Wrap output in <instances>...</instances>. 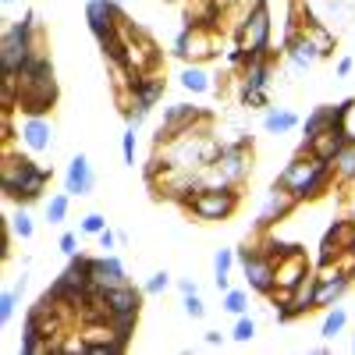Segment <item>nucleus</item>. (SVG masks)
Listing matches in <instances>:
<instances>
[{"mask_svg":"<svg viewBox=\"0 0 355 355\" xmlns=\"http://www.w3.org/2000/svg\"><path fill=\"white\" fill-rule=\"evenodd\" d=\"M284 57H288V68L291 75H302L309 71L316 61H320V50L306 40V33H299V28H291L288 40H284Z\"/></svg>","mask_w":355,"mask_h":355,"instance_id":"obj_15","label":"nucleus"},{"mask_svg":"<svg viewBox=\"0 0 355 355\" xmlns=\"http://www.w3.org/2000/svg\"><path fill=\"white\" fill-rule=\"evenodd\" d=\"M89 277H93L96 288H114V284L128 281V270H125V263L117 259L114 252H103V256L89 259Z\"/></svg>","mask_w":355,"mask_h":355,"instance_id":"obj_18","label":"nucleus"},{"mask_svg":"<svg viewBox=\"0 0 355 355\" xmlns=\"http://www.w3.org/2000/svg\"><path fill=\"white\" fill-rule=\"evenodd\" d=\"M18 150L33 153V157H43L53 150V121L46 114H21L18 121Z\"/></svg>","mask_w":355,"mask_h":355,"instance_id":"obj_11","label":"nucleus"},{"mask_svg":"<svg viewBox=\"0 0 355 355\" xmlns=\"http://www.w3.org/2000/svg\"><path fill=\"white\" fill-rule=\"evenodd\" d=\"M93 189H96L93 164H89L85 153H75L68 160V171H64V192H71V196H93Z\"/></svg>","mask_w":355,"mask_h":355,"instance_id":"obj_16","label":"nucleus"},{"mask_svg":"<svg viewBox=\"0 0 355 355\" xmlns=\"http://www.w3.org/2000/svg\"><path fill=\"white\" fill-rule=\"evenodd\" d=\"M202 341L210 345V348H220V345H224V334H220V331H206V334H202Z\"/></svg>","mask_w":355,"mask_h":355,"instance_id":"obj_43","label":"nucleus"},{"mask_svg":"<svg viewBox=\"0 0 355 355\" xmlns=\"http://www.w3.org/2000/svg\"><path fill=\"white\" fill-rule=\"evenodd\" d=\"M352 252H355V239H352Z\"/></svg>","mask_w":355,"mask_h":355,"instance_id":"obj_49","label":"nucleus"},{"mask_svg":"<svg viewBox=\"0 0 355 355\" xmlns=\"http://www.w3.org/2000/svg\"><path fill=\"white\" fill-rule=\"evenodd\" d=\"M85 21H89V33H93L96 40H103L107 33L121 28L125 8L114 4V0H89V4H85Z\"/></svg>","mask_w":355,"mask_h":355,"instance_id":"obj_13","label":"nucleus"},{"mask_svg":"<svg viewBox=\"0 0 355 355\" xmlns=\"http://www.w3.org/2000/svg\"><path fill=\"white\" fill-rule=\"evenodd\" d=\"M352 239H355V220H334L320 242V263H338V256L352 249Z\"/></svg>","mask_w":355,"mask_h":355,"instance_id":"obj_17","label":"nucleus"},{"mask_svg":"<svg viewBox=\"0 0 355 355\" xmlns=\"http://www.w3.org/2000/svg\"><path fill=\"white\" fill-rule=\"evenodd\" d=\"M171 284H174V281H171V274H167V270H157L150 281L142 284V291H146V295H164Z\"/></svg>","mask_w":355,"mask_h":355,"instance_id":"obj_36","label":"nucleus"},{"mask_svg":"<svg viewBox=\"0 0 355 355\" xmlns=\"http://www.w3.org/2000/svg\"><path fill=\"white\" fill-rule=\"evenodd\" d=\"M220 309H224V313H231V316H245V313H249V295H245L242 288H227V291H224Z\"/></svg>","mask_w":355,"mask_h":355,"instance_id":"obj_31","label":"nucleus"},{"mask_svg":"<svg viewBox=\"0 0 355 355\" xmlns=\"http://www.w3.org/2000/svg\"><path fill=\"white\" fill-rule=\"evenodd\" d=\"M234 252H239V263H242V274L249 281V291L270 295L274 291V266H277V259L266 249H256V245H242Z\"/></svg>","mask_w":355,"mask_h":355,"instance_id":"obj_10","label":"nucleus"},{"mask_svg":"<svg viewBox=\"0 0 355 355\" xmlns=\"http://www.w3.org/2000/svg\"><path fill=\"white\" fill-rule=\"evenodd\" d=\"M234 263H239V252L234 249H217L214 252V284H217V291L231 288V266Z\"/></svg>","mask_w":355,"mask_h":355,"instance_id":"obj_26","label":"nucleus"},{"mask_svg":"<svg viewBox=\"0 0 355 355\" xmlns=\"http://www.w3.org/2000/svg\"><path fill=\"white\" fill-rule=\"evenodd\" d=\"M178 82H182V89H185V93H192V96H206V93H214V89H217L210 68L199 64V61H189L182 68V75H178Z\"/></svg>","mask_w":355,"mask_h":355,"instance_id":"obj_22","label":"nucleus"},{"mask_svg":"<svg viewBox=\"0 0 355 355\" xmlns=\"http://www.w3.org/2000/svg\"><path fill=\"white\" fill-rule=\"evenodd\" d=\"M331 167H334V185H341V189L355 185V139L341 146V153L331 160Z\"/></svg>","mask_w":355,"mask_h":355,"instance_id":"obj_25","label":"nucleus"},{"mask_svg":"<svg viewBox=\"0 0 355 355\" xmlns=\"http://www.w3.org/2000/svg\"><path fill=\"white\" fill-rule=\"evenodd\" d=\"M85 4H89V0H85Z\"/></svg>","mask_w":355,"mask_h":355,"instance_id":"obj_50","label":"nucleus"},{"mask_svg":"<svg viewBox=\"0 0 355 355\" xmlns=\"http://www.w3.org/2000/svg\"><path fill=\"white\" fill-rule=\"evenodd\" d=\"M270 8L266 0H252L249 11H242L239 18V28H234V43H239L249 57H263V53H274L270 50Z\"/></svg>","mask_w":355,"mask_h":355,"instance_id":"obj_6","label":"nucleus"},{"mask_svg":"<svg viewBox=\"0 0 355 355\" xmlns=\"http://www.w3.org/2000/svg\"><path fill=\"white\" fill-rule=\"evenodd\" d=\"M96 242H100V249H103V252H114V245L121 242V234H117V231H110V227H103V231L96 234Z\"/></svg>","mask_w":355,"mask_h":355,"instance_id":"obj_40","label":"nucleus"},{"mask_svg":"<svg viewBox=\"0 0 355 355\" xmlns=\"http://www.w3.org/2000/svg\"><path fill=\"white\" fill-rule=\"evenodd\" d=\"M206 125H210V117H206L199 107H192V103H171L164 110V125L157 128V146H167V142L182 139L189 132H206Z\"/></svg>","mask_w":355,"mask_h":355,"instance_id":"obj_9","label":"nucleus"},{"mask_svg":"<svg viewBox=\"0 0 355 355\" xmlns=\"http://www.w3.org/2000/svg\"><path fill=\"white\" fill-rule=\"evenodd\" d=\"M277 185L288 189L299 202H313V199L327 196L334 189V167H331V160H320L313 153H299L284 164V171L277 174Z\"/></svg>","mask_w":355,"mask_h":355,"instance_id":"obj_3","label":"nucleus"},{"mask_svg":"<svg viewBox=\"0 0 355 355\" xmlns=\"http://www.w3.org/2000/svg\"><path fill=\"white\" fill-rule=\"evenodd\" d=\"M256 327H259V323L245 313V316H234V331H231V338L234 341H239V345H249L252 338H256Z\"/></svg>","mask_w":355,"mask_h":355,"instance_id":"obj_33","label":"nucleus"},{"mask_svg":"<svg viewBox=\"0 0 355 355\" xmlns=\"http://www.w3.org/2000/svg\"><path fill=\"white\" fill-rule=\"evenodd\" d=\"M182 306H185V313H189L192 320H202V316H206V302H202V295H199V291L182 295Z\"/></svg>","mask_w":355,"mask_h":355,"instance_id":"obj_37","label":"nucleus"},{"mask_svg":"<svg viewBox=\"0 0 355 355\" xmlns=\"http://www.w3.org/2000/svg\"><path fill=\"white\" fill-rule=\"evenodd\" d=\"M270 82H274V53L249 57V61L242 64V85L245 89H263V93H270Z\"/></svg>","mask_w":355,"mask_h":355,"instance_id":"obj_19","label":"nucleus"},{"mask_svg":"<svg viewBox=\"0 0 355 355\" xmlns=\"http://www.w3.org/2000/svg\"><path fill=\"white\" fill-rule=\"evenodd\" d=\"M352 352H355V338H352Z\"/></svg>","mask_w":355,"mask_h":355,"instance_id":"obj_48","label":"nucleus"},{"mask_svg":"<svg viewBox=\"0 0 355 355\" xmlns=\"http://www.w3.org/2000/svg\"><path fill=\"white\" fill-rule=\"evenodd\" d=\"M345 142H352L348 128H345V132H320V135H313L309 142L299 146V153H313V157H320V160H334V157L341 153Z\"/></svg>","mask_w":355,"mask_h":355,"instance_id":"obj_20","label":"nucleus"},{"mask_svg":"<svg viewBox=\"0 0 355 355\" xmlns=\"http://www.w3.org/2000/svg\"><path fill=\"white\" fill-rule=\"evenodd\" d=\"M242 202L239 185H217V189H199L192 199H185V210H192L196 220H227L234 217Z\"/></svg>","mask_w":355,"mask_h":355,"instance_id":"obj_8","label":"nucleus"},{"mask_svg":"<svg viewBox=\"0 0 355 355\" xmlns=\"http://www.w3.org/2000/svg\"><path fill=\"white\" fill-rule=\"evenodd\" d=\"M114 4H121V8H128V0H114Z\"/></svg>","mask_w":355,"mask_h":355,"instance_id":"obj_47","label":"nucleus"},{"mask_svg":"<svg viewBox=\"0 0 355 355\" xmlns=\"http://www.w3.org/2000/svg\"><path fill=\"white\" fill-rule=\"evenodd\" d=\"M0 4H4V8H11V4H18V0H0Z\"/></svg>","mask_w":355,"mask_h":355,"instance_id":"obj_46","label":"nucleus"},{"mask_svg":"<svg viewBox=\"0 0 355 355\" xmlns=\"http://www.w3.org/2000/svg\"><path fill=\"white\" fill-rule=\"evenodd\" d=\"M103 295H107V306H110V313H139V306H142V295H146V291H139V288H132V284L125 281V284L103 288Z\"/></svg>","mask_w":355,"mask_h":355,"instance_id":"obj_23","label":"nucleus"},{"mask_svg":"<svg viewBox=\"0 0 355 355\" xmlns=\"http://www.w3.org/2000/svg\"><path fill=\"white\" fill-rule=\"evenodd\" d=\"M135 323H139V313H110V327L117 331V338H121V341L132 338Z\"/></svg>","mask_w":355,"mask_h":355,"instance_id":"obj_32","label":"nucleus"},{"mask_svg":"<svg viewBox=\"0 0 355 355\" xmlns=\"http://www.w3.org/2000/svg\"><path fill=\"white\" fill-rule=\"evenodd\" d=\"M53 171L43 167L40 160H33V153L21 157V150L15 153L11 142H4V157H0V189H4V196L18 206H28L36 202L46 185H50Z\"/></svg>","mask_w":355,"mask_h":355,"instance_id":"obj_1","label":"nucleus"},{"mask_svg":"<svg viewBox=\"0 0 355 355\" xmlns=\"http://www.w3.org/2000/svg\"><path fill=\"white\" fill-rule=\"evenodd\" d=\"M178 291H182V295H192V291H199V284H196L192 277H182V281H178Z\"/></svg>","mask_w":355,"mask_h":355,"instance_id":"obj_44","label":"nucleus"},{"mask_svg":"<svg viewBox=\"0 0 355 355\" xmlns=\"http://www.w3.org/2000/svg\"><path fill=\"white\" fill-rule=\"evenodd\" d=\"M8 231L15 234V239H21V242L33 239V234H36V220H33V214H28V206H18V210L11 214Z\"/></svg>","mask_w":355,"mask_h":355,"instance_id":"obj_27","label":"nucleus"},{"mask_svg":"<svg viewBox=\"0 0 355 355\" xmlns=\"http://www.w3.org/2000/svg\"><path fill=\"white\" fill-rule=\"evenodd\" d=\"M352 68H355V57H341V61H338V78H348Z\"/></svg>","mask_w":355,"mask_h":355,"instance_id":"obj_42","label":"nucleus"},{"mask_svg":"<svg viewBox=\"0 0 355 355\" xmlns=\"http://www.w3.org/2000/svg\"><path fill=\"white\" fill-rule=\"evenodd\" d=\"M299 125H302L299 114L288 110V107H266L263 110V132L266 135H288V132H295Z\"/></svg>","mask_w":355,"mask_h":355,"instance_id":"obj_24","label":"nucleus"},{"mask_svg":"<svg viewBox=\"0 0 355 355\" xmlns=\"http://www.w3.org/2000/svg\"><path fill=\"white\" fill-rule=\"evenodd\" d=\"M57 249H61L68 259H71V256H78V234H75V231H64L61 239H57Z\"/></svg>","mask_w":355,"mask_h":355,"instance_id":"obj_39","label":"nucleus"},{"mask_svg":"<svg viewBox=\"0 0 355 355\" xmlns=\"http://www.w3.org/2000/svg\"><path fill=\"white\" fill-rule=\"evenodd\" d=\"M103 227H107V217H103L100 210H89V214L78 220V231H82V234H93V239H96Z\"/></svg>","mask_w":355,"mask_h":355,"instance_id":"obj_35","label":"nucleus"},{"mask_svg":"<svg viewBox=\"0 0 355 355\" xmlns=\"http://www.w3.org/2000/svg\"><path fill=\"white\" fill-rule=\"evenodd\" d=\"M57 103V78L46 50L36 53L18 75V110L21 114H46Z\"/></svg>","mask_w":355,"mask_h":355,"instance_id":"obj_4","label":"nucleus"},{"mask_svg":"<svg viewBox=\"0 0 355 355\" xmlns=\"http://www.w3.org/2000/svg\"><path fill=\"white\" fill-rule=\"evenodd\" d=\"M309 274H313V263L306 259V252H302V245H299V249H291L288 256L277 259V266H274V288L295 291Z\"/></svg>","mask_w":355,"mask_h":355,"instance_id":"obj_12","label":"nucleus"},{"mask_svg":"<svg viewBox=\"0 0 355 355\" xmlns=\"http://www.w3.org/2000/svg\"><path fill=\"white\" fill-rule=\"evenodd\" d=\"M299 18H302V21H299V33H306V40L320 50V57H331V53H334V46H338V36H334L323 21H316L309 11H302Z\"/></svg>","mask_w":355,"mask_h":355,"instance_id":"obj_21","label":"nucleus"},{"mask_svg":"<svg viewBox=\"0 0 355 355\" xmlns=\"http://www.w3.org/2000/svg\"><path fill=\"white\" fill-rule=\"evenodd\" d=\"M121 157H125V164L135 167V128H125V135H121Z\"/></svg>","mask_w":355,"mask_h":355,"instance_id":"obj_38","label":"nucleus"},{"mask_svg":"<svg viewBox=\"0 0 355 355\" xmlns=\"http://www.w3.org/2000/svg\"><path fill=\"white\" fill-rule=\"evenodd\" d=\"M299 206V199H295L288 189H281V185H274L270 192H266V199H263V206H259V217H256V227H274V224H281L284 217H291V210Z\"/></svg>","mask_w":355,"mask_h":355,"instance_id":"obj_14","label":"nucleus"},{"mask_svg":"<svg viewBox=\"0 0 355 355\" xmlns=\"http://www.w3.org/2000/svg\"><path fill=\"white\" fill-rule=\"evenodd\" d=\"M21 291H25V274H21V281H18L15 288H4V295H0V323H11V320H15Z\"/></svg>","mask_w":355,"mask_h":355,"instance_id":"obj_30","label":"nucleus"},{"mask_svg":"<svg viewBox=\"0 0 355 355\" xmlns=\"http://www.w3.org/2000/svg\"><path fill=\"white\" fill-rule=\"evenodd\" d=\"M174 57L178 61H189V28H182V33L174 36Z\"/></svg>","mask_w":355,"mask_h":355,"instance_id":"obj_41","label":"nucleus"},{"mask_svg":"<svg viewBox=\"0 0 355 355\" xmlns=\"http://www.w3.org/2000/svg\"><path fill=\"white\" fill-rule=\"evenodd\" d=\"M345 327H348V313H345L341 306H331L327 316H323V323H320V338H323V341H334Z\"/></svg>","mask_w":355,"mask_h":355,"instance_id":"obj_28","label":"nucleus"},{"mask_svg":"<svg viewBox=\"0 0 355 355\" xmlns=\"http://www.w3.org/2000/svg\"><path fill=\"white\" fill-rule=\"evenodd\" d=\"M249 171H252V150H249L245 139H239V142L220 146L217 160L210 167H202L199 178H202L206 189H217V185H242L249 178Z\"/></svg>","mask_w":355,"mask_h":355,"instance_id":"obj_5","label":"nucleus"},{"mask_svg":"<svg viewBox=\"0 0 355 355\" xmlns=\"http://www.w3.org/2000/svg\"><path fill=\"white\" fill-rule=\"evenodd\" d=\"M242 107H249V110H266V107H270V93H263V89H245V85H242Z\"/></svg>","mask_w":355,"mask_h":355,"instance_id":"obj_34","label":"nucleus"},{"mask_svg":"<svg viewBox=\"0 0 355 355\" xmlns=\"http://www.w3.org/2000/svg\"><path fill=\"white\" fill-rule=\"evenodd\" d=\"M242 4V0H217V8H220V15L224 11H234V8H239Z\"/></svg>","mask_w":355,"mask_h":355,"instance_id":"obj_45","label":"nucleus"},{"mask_svg":"<svg viewBox=\"0 0 355 355\" xmlns=\"http://www.w3.org/2000/svg\"><path fill=\"white\" fill-rule=\"evenodd\" d=\"M164 89H167V82L157 71H146V75H135L132 78L128 96H121L125 100V121H128V128H142L146 125L150 110L164 100Z\"/></svg>","mask_w":355,"mask_h":355,"instance_id":"obj_7","label":"nucleus"},{"mask_svg":"<svg viewBox=\"0 0 355 355\" xmlns=\"http://www.w3.org/2000/svg\"><path fill=\"white\" fill-rule=\"evenodd\" d=\"M36 53H43V25L36 11H25L18 21L4 25V36H0V71L21 75V68Z\"/></svg>","mask_w":355,"mask_h":355,"instance_id":"obj_2","label":"nucleus"},{"mask_svg":"<svg viewBox=\"0 0 355 355\" xmlns=\"http://www.w3.org/2000/svg\"><path fill=\"white\" fill-rule=\"evenodd\" d=\"M71 192H53L50 199H46V220L57 227V224H64L68 220V210H71Z\"/></svg>","mask_w":355,"mask_h":355,"instance_id":"obj_29","label":"nucleus"}]
</instances>
